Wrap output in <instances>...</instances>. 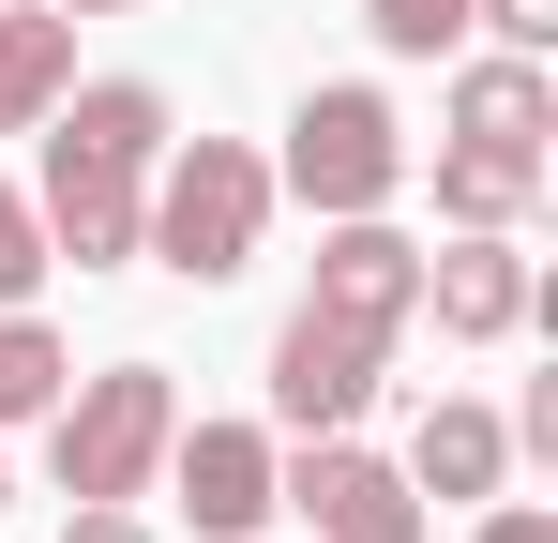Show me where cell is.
<instances>
[{
  "instance_id": "cell-7",
  "label": "cell",
  "mask_w": 558,
  "mask_h": 543,
  "mask_svg": "<svg viewBox=\"0 0 558 543\" xmlns=\"http://www.w3.org/2000/svg\"><path fill=\"white\" fill-rule=\"evenodd\" d=\"M377 362H392L377 333H348V317L302 302V317L272 333V423H287V438H348V423L377 408Z\"/></svg>"
},
{
  "instance_id": "cell-10",
  "label": "cell",
  "mask_w": 558,
  "mask_h": 543,
  "mask_svg": "<svg viewBox=\"0 0 558 543\" xmlns=\"http://www.w3.org/2000/svg\"><path fill=\"white\" fill-rule=\"evenodd\" d=\"M513 483V423L498 408H468V393H438L423 423H408V498H453V514H483Z\"/></svg>"
},
{
  "instance_id": "cell-14",
  "label": "cell",
  "mask_w": 558,
  "mask_h": 543,
  "mask_svg": "<svg viewBox=\"0 0 558 543\" xmlns=\"http://www.w3.org/2000/svg\"><path fill=\"white\" fill-rule=\"evenodd\" d=\"M61 377H76V362H61V333L15 302V317H0V438H15V423H46V408H61Z\"/></svg>"
},
{
  "instance_id": "cell-8",
  "label": "cell",
  "mask_w": 558,
  "mask_h": 543,
  "mask_svg": "<svg viewBox=\"0 0 558 543\" xmlns=\"http://www.w3.org/2000/svg\"><path fill=\"white\" fill-rule=\"evenodd\" d=\"M302 302L392 348V333L423 317V242H408L392 212H332V242H317V287H302Z\"/></svg>"
},
{
  "instance_id": "cell-11",
  "label": "cell",
  "mask_w": 558,
  "mask_h": 543,
  "mask_svg": "<svg viewBox=\"0 0 558 543\" xmlns=\"http://www.w3.org/2000/svg\"><path fill=\"white\" fill-rule=\"evenodd\" d=\"M453 136H468V152H544V136H558V76L529 61V46L453 61Z\"/></svg>"
},
{
  "instance_id": "cell-18",
  "label": "cell",
  "mask_w": 558,
  "mask_h": 543,
  "mask_svg": "<svg viewBox=\"0 0 558 543\" xmlns=\"http://www.w3.org/2000/svg\"><path fill=\"white\" fill-rule=\"evenodd\" d=\"M61 514H76L61 543H151V514H136V498H61Z\"/></svg>"
},
{
  "instance_id": "cell-16",
  "label": "cell",
  "mask_w": 558,
  "mask_h": 543,
  "mask_svg": "<svg viewBox=\"0 0 558 543\" xmlns=\"http://www.w3.org/2000/svg\"><path fill=\"white\" fill-rule=\"evenodd\" d=\"M46 212H31V196H15V181H0V317H15V302H31V287H46Z\"/></svg>"
},
{
  "instance_id": "cell-13",
  "label": "cell",
  "mask_w": 558,
  "mask_h": 543,
  "mask_svg": "<svg viewBox=\"0 0 558 543\" xmlns=\"http://www.w3.org/2000/svg\"><path fill=\"white\" fill-rule=\"evenodd\" d=\"M529 196H544V152H438V212L453 227H529Z\"/></svg>"
},
{
  "instance_id": "cell-1",
  "label": "cell",
  "mask_w": 558,
  "mask_h": 543,
  "mask_svg": "<svg viewBox=\"0 0 558 543\" xmlns=\"http://www.w3.org/2000/svg\"><path fill=\"white\" fill-rule=\"evenodd\" d=\"M46 257H76V272H121L136 257V212H151V152H167V90L151 76H92V90H61L46 121Z\"/></svg>"
},
{
  "instance_id": "cell-5",
  "label": "cell",
  "mask_w": 558,
  "mask_h": 543,
  "mask_svg": "<svg viewBox=\"0 0 558 543\" xmlns=\"http://www.w3.org/2000/svg\"><path fill=\"white\" fill-rule=\"evenodd\" d=\"M272 468H287V438H272V423H182L151 483L196 514V543H257V529L287 514V498H272Z\"/></svg>"
},
{
  "instance_id": "cell-3",
  "label": "cell",
  "mask_w": 558,
  "mask_h": 543,
  "mask_svg": "<svg viewBox=\"0 0 558 543\" xmlns=\"http://www.w3.org/2000/svg\"><path fill=\"white\" fill-rule=\"evenodd\" d=\"M167 438H182V393H167V362L61 377V408H46V483H61V498H151Z\"/></svg>"
},
{
  "instance_id": "cell-9",
  "label": "cell",
  "mask_w": 558,
  "mask_h": 543,
  "mask_svg": "<svg viewBox=\"0 0 558 543\" xmlns=\"http://www.w3.org/2000/svg\"><path fill=\"white\" fill-rule=\"evenodd\" d=\"M529 257H513V227H453L438 257H423V317L453 333V348H498V333H529Z\"/></svg>"
},
{
  "instance_id": "cell-20",
  "label": "cell",
  "mask_w": 558,
  "mask_h": 543,
  "mask_svg": "<svg viewBox=\"0 0 558 543\" xmlns=\"http://www.w3.org/2000/svg\"><path fill=\"white\" fill-rule=\"evenodd\" d=\"M61 15H136V0H61Z\"/></svg>"
},
{
  "instance_id": "cell-2",
  "label": "cell",
  "mask_w": 558,
  "mask_h": 543,
  "mask_svg": "<svg viewBox=\"0 0 558 543\" xmlns=\"http://www.w3.org/2000/svg\"><path fill=\"white\" fill-rule=\"evenodd\" d=\"M257 227H272V167H257L242 136H182V152H151V212H136V257H151V272L227 287V272L257 257Z\"/></svg>"
},
{
  "instance_id": "cell-17",
  "label": "cell",
  "mask_w": 558,
  "mask_h": 543,
  "mask_svg": "<svg viewBox=\"0 0 558 543\" xmlns=\"http://www.w3.org/2000/svg\"><path fill=\"white\" fill-rule=\"evenodd\" d=\"M468 31H483V46H529V61H544V46H558V0H468Z\"/></svg>"
},
{
  "instance_id": "cell-4",
  "label": "cell",
  "mask_w": 558,
  "mask_h": 543,
  "mask_svg": "<svg viewBox=\"0 0 558 543\" xmlns=\"http://www.w3.org/2000/svg\"><path fill=\"white\" fill-rule=\"evenodd\" d=\"M392 181H408V121H392V90L317 76L302 106H287V167H272V196H302V212L332 227V212H392Z\"/></svg>"
},
{
  "instance_id": "cell-19",
  "label": "cell",
  "mask_w": 558,
  "mask_h": 543,
  "mask_svg": "<svg viewBox=\"0 0 558 543\" xmlns=\"http://www.w3.org/2000/svg\"><path fill=\"white\" fill-rule=\"evenodd\" d=\"M483 543H558V514L544 498H483Z\"/></svg>"
},
{
  "instance_id": "cell-15",
  "label": "cell",
  "mask_w": 558,
  "mask_h": 543,
  "mask_svg": "<svg viewBox=\"0 0 558 543\" xmlns=\"http://www.w3.org/2000/svg\"><path fill=\"white\" fill-rule=\"evenodd\" d=\"M363 31L392 46V61H453V46H468V0H363Z\"/></svg>"
},
{
  "instance_id": "cell-12",
  "label": "cell",
  "mask_w": 558,
  "mask_h": 543,
  "mask_svg": "<svg viewBox=\"0 0 558 543\" xmlns=\"http://www.w3.org/2000/svg\"><path fill=\"white\" fill-rule=\"evenodd\" d=\"M61 90H76V15L61 0H31V15L0 0V136H31Z\"/></svg>"
},
{
  "instance_id": "cell-21",
  "label": "cell",
  "mask_w": 558,
  "mask_h": 543,
  "mask_svg": "<svg viewBox=\"0 0 558 543\" xmlns=\"http://www.w3.org/2000/svg\"><path fill=\"white\" fill-rule=\"evenodd\" d=\"M0 514H15V483H0Z\"/></svg>"
},
{
  "instance_id": "cell-6",
  "label": "cell",
  "mask_w": 558,
  "mask_h": 543,
  "mask_svg": "<svg viewBox=\"0 0 558 543\" xmlns=\"http://www.w3.org/2000/svg\"><path fill=\"white\" fill-rule=\"evenodd\" d=\"M272 498H287L317 543H423V498H408V468H377L363 438H302V452L272 468Z\"/></svg>"
}]
</instances>
